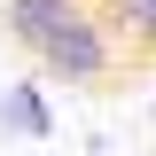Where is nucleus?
Segmentation results:
<instances>
[{"mask_svg": "<svg viewBox=\"0 0 156 156\" xmlns=\"http://www.w3.org/2000/svg\"><path fill=\"white\" fill-rule=\"evenodd\" d=\"M109 16L125 23V31L140 39V47H156V0H109Z\"/></svg>", "mask_w": 156, "mask_h": 156, "instance_id": "7ed1b4c3", "label": "nucleus"}, {"mask_svg": "<svg viewBox=\"0 0 156 156\" xmlns=\"http://www.w3.org/2000/svg\"><path fill=\"white\" fill-rule=\"evenodd\" d=\"M0 23H8L16 47H31V62H47V70L70 78V86H94V78L109 70V31H101L78 0H8Z\"/></svg>", "mask_w": 156, "mask_h": 156, "instance_id": "f257e3e1", "label": "nucleus"}, {"mask_svg": "<svg viewBox=\"0 0 156 156\" xmlns=\"http://www.w3.org/2000/svg\"><path fill=\"white\" fill-rule=\"evenodd\" d=\"M0 133H16V140H47L55 133V109H47V94H39L31 78L0 86Z\"/></svg>", "mask_w": 156, "mask_h": 156, "instance_id": "f03ea898", "label": "nucleus"}]
</instances>
